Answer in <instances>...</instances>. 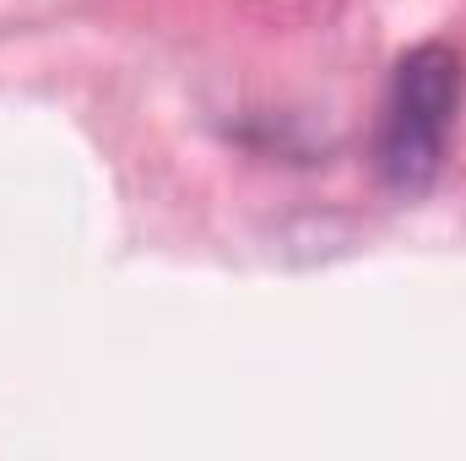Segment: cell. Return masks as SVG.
Returning a JSON list of instances; mask_svg holds the SVG:
<instances>
[{
  "instance_id": "cell-1",
  "label": "cell",
  "mask_w": 466,
  "mask_h": 461,
  "mask_svg": "<svg viewBox=\"0 0 466 461\" xmlns=\"http://www.w3.org/2000/svg\"><path fill=\"white\" fill-rule=\"evenodd\" d=\"M456 109H461V55L451 44H418L412 55H401L380 119V152H374L390 196L412 201L440 179Z\"/></svg>"
}]
</instances>
